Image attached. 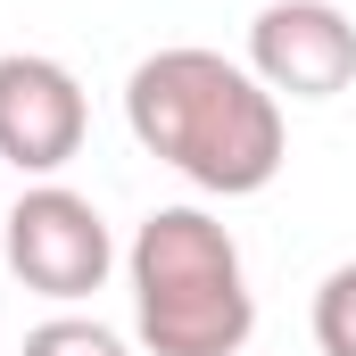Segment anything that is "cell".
Returning <instances> with one entry per match:
<instances>
[{
    "label": "cell",
    "instance_id": "7a4b0ae2",
    "mask_svg": "<svg viewBox=\"0 0 356 356\" xmlns=\"http://www.w3.org/2000/svg\"><path fill=\"white\" fill-rule=\"evenodd\" d=\"M133 332L149 356H241L257 332V290L241 273V241L207 207L141 216L133 249Z\"/></svg>",
    "mask_w": 356,
    "mask_h": 356
},
{
    "label": "cell",
    "instance_id": "5b68a950",
    "mask_svg": "<svg viewBox=\"0 0 356 356\" xmlns=\"http://www.w3.org/2000/svg\"><path fill=\"white\" fill-rule=\"evenodd\" d=\"M83 83L42 58V50H8L0 58V158L17 175H58L75 149H83Z\"/></svg>",
    "mask_w": 356,
    "mask_h": 356
},
{
    "label": "cell",
    "instance_id": "277c9868",
    "mask_svg": "<svg viewBox=\"0 0 356 356\" xmlns=\"http://www.w3.org/2000/svg\"><path fill=\"white\" fill-rule=\"evenodd\" d=\"M249 75L273 99H340L356 83V25L332 0H266L249 25Z\"/></svg>",
    "mask_w": 356,
    "mask_h": 356
},
{
    "label": "cell",
    "instance_id": "52a82bcc",
    "mask_svg": "<svg viewBox=\"0 0 356 356\" xmlns=\"http://www.w3.org/2000/svg\"><path fill=\"white\" fill-rule=\"evenodd\" d=\"M315 348L356 356V266H332L323 290H315Z\"/></svg>",
    "mask_w": 356,
    "mask_h": 356
},
{
    "label": "cell",
    "instance_id": "8992f818",
    "mask_svg": "<svg viewBox=\"0 0 356 356\" xmlns=\"http://www.w3.org/2000/svg\"><path fill=\"white\" fill-rule=\"evenodd\" d=\"M17 356H133V348H124L108 323H91V315H50V323L25 332Z\"/></svg>",
    "mask_w": 356,
    "mask_h": 356
},
{
    "label": "cell",
    "instance_id": "3957f363",
    "mask_svg": "<svg viewBox=\"0 0 356 356\" xmlns=\"http://www.w3.org/2000/svg\"><path fill=\"white\" fill-rule=\"evenodd\" d=\"M0 257H8V273H17L33 298L75 307V298H91V290L108 282L116 241H108V216L91 207L83 191H67V182H33V191L8 207Z\"/></svg>",
    "mask_w": 356,
    "mask_h": 356
},
{
    "label": "cell",
    "instance_id": "6da1fadb",
    "mask_svg": "<svg viewBox=\"0 0 356 356\" xmlns=\"http://www.w3.org/2000/svg\"><path fill=\"white\" fill-rule=\"evenodd\" d=\"M124 124L149 158L216 199H249L282 175V99L224 50H149L124 75Z\"/></svg>",
    "mask_w": 356,
    "mask_h": 356
}]
</instances>
